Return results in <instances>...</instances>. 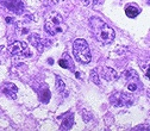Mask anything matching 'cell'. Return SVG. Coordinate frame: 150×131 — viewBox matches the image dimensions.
<instances>
[{
	"label": "cell",
	"instance_id": "cell-10",
	"mask_svg": "<svg viewBox=\"0 0 150 131\" xmlns=\"http://www.w3.org/2000/svg\"><path fill=\"white\" fill-rule=\"evenodd\" d=\"M30 42L31 44H32L34 47H36L38 49V51H42L43 50V45H42V42H43V39L41 38V36H38L36 34H32V35H30Z\"/></svg>",
	"mask_w": 150,
	"mask_h": 131
},
{
	"label": "cell",
	"instance_id": "cell-9",
	"mask_svg": "<svg viewBox=\"0 0 150 131\" xmlns=\"http://www.w3.org/2000/svg\"><path fill=\"white\" fill-rule=\"evenodd\" d=\"M73 123H74L73 113H68V114H66V116L63 117V120H62V123H61L60 129H61V130H69V129H72Z\"/></svg>",
	"mask_w": 150,
	"mask_h": 131
},
{
	"label": "cell",
	"instance_id": "cell-3",
	"mask_svg": "<svg viewBox=\"0 0 150 131\" xmlns=\"http://www.w3.org/2000/svg\"><path fill=\"white\" fill-rule=\"evenodd\" d=\"M73 51H74V56L75 59L81 62L83 64H87L91 62V50H89V47L88 43L86 42V39L82 38H77L74 41V44H73Z\"/></svg>",
	"mask_w": 150,
	"mask_h": 131
},
{
	"label": "cell",
	"instance_id": "cell-6",
	"mask_svg": "<svg viewBox=\"0 0 150 131\" xmlns=\"http://www.w3.org/2000/svg\"><path fill=\"white\" fill-rule=\"evenodd\" d=\"M122 78L125 80V82L128 84L129 91H136L137 89V82H138V75L133 69H128L123 73Z\"/></svg>",
	"mask_w": 150,
	"mask_h": 131
},
{
	"label": "cell",
	"instance_id": "cell-15",
	"mask_svg": "<svg viewBox=\"0 0 150 131\" xmlns=\"http://www.w3.org/2000/svg\"><path fill=\"white\" fill-rule=\"evenodd\" d=\"M56 87H57V91H59L60 93L65 91V82H63V81H62L60 78L56 79Z\"/></svg>",
	"mask_w": 150,
	"mask_h": 131
},
{
	"label": "cell",
	"instance_id": "cell-13",
	"mask_svg": "<svg viewBox=\"0 0 150 131\" xmlns=\"http://www.w3.org/2000/svg\"><path fill=\"white\" fill-rule=\"evenodd\" d=\"M104 0H82L83 5L86 6H89V7H94V6H98L100 4H102Z\"/></svg>",
	"mask_w": 150,
	"mask_h": 131
},
{
	"label": "cell",
	"instance_id": "cell-14",
	"mask_svg": "<svg viewBox=\"0 0 150 131\" xmlns=\"http://www.w3.org/2000/svg\"><path fill=\"white\" fill-rule=\"evenodd\" d=\"M91 80L96 85H100V80H99V75H98L97 70H92L91 72Z\"/></svg>",
	"mask_w": 150,
	"mask_h": 131
},
{
	"label": "cell",
	"instance_id": "cell-5",
	"mask_svg": "<svg viewBox=\"0 0 150 131\" xmlns=\"http://www.w3.org/2000/svg\"><path fill=\"white\" fill-rule=\"evenodd\" d=\"M9 51L14 56H22V57L31 56V51L28 44L25 42H23V41H14L11 45H9Z\"/></svg>",
	"mask_w": 150,
	"mask_h": 131
},
{
	"label": "cell",
	"instance_id": "cell-7",
	"mask_svg": "<svg viewBox=\"0 0 150 131\" xmlns=\"http://www.w3.org/2000/svg\"><path fill=\"white\" fill-rule=\"evenodd\" d=\"M17 92H18V88L15 87V85L11 84V82H6L3 86V93L9 97L10 99H15L17 98Z\"/></svg>",
	"mask_w": 150,
	"mask_h": 131
},
{
	"label": "cell",
	"instance_id": "cell-4",
	"mask_svg": "<svg viewBox=\"0 0 150 131\" xmlns=\"http://www.w3.org/2000/svg\"><path fill=\"white\" fill-rule=\"evenodd\" d=\"M110 101L116 107H124V106L132 105L133 97L131 94H126L124 92H114L110 97Z\"/></svg>",
	"mask_w": 150,
	"mask_h": 131
},
{
	"label": "cell",
	"instance_id": "cell-8",
	"mask_svg": "<svg viewBox=\"0 0 150 131\" xmlns=\"http://www.w3.org/2000/svg\"><path fill=\"white\" fill-rule=\"evenodd\" d=\"M102 78L106 81H114L118 79V74L113 68L105 67V68H102Z\"/></svg>",
	"mask_w": 150,
	"mask_h": 131
},
{
	"label": "cell",
	"instance_id": "cell-1",
	"mask_svg": "<svg viewBox=\"0 0 150 131\" xmlns=\"http://www.w3.org/2000/svg\"><path fill=\"white\" fill-rule=\"evenodd\" d=\"M89 26L94 37L101 44H110L116 37L114 30L98 17H92L89 19Z\"/></svg>",
	"mask_w": 150,
	"mask_h": 131
},
{
	"label": "cell",
	"instance_id": "cell-2",
	"mask_svg": "<svg viewBox=\"0 0 150 131\" xmlns=\"http://www.w3.org/2000/svg\"><path fill=\"white\" fill-rule=\"evenodd\" d=\"M44 29L48 32L49 35L55 36L60 34V32H63L67 29V24L63 20L62 16L57 12H51L50 14L46 16L45 18V24H44Z\"/></svg>",
	"mask_w": 150,
	"mask_h": 131
},
{
	"label": "cell",
	"instance_id": "cell-12",
	"mask_svg": "<svg viewBox=\"0 0 150 131\" xmlns=\"http://www.w3.org/2000/svg\"><path fill=\"white\" fill-rule=\"evenodd\" d=\"M59 64L61 66L62 68H66V69H68L69 66H70V67H72V69H73V63L70 62V57H69L67 54L63 55V59H60Z\"/></svg>",
	"mask_w": 150,
	"mask_h": 131
},
{
	"label": "cell",
	"instance_id": "cell-11",
	"mask_svg": "<svg viewBox=\"0 0 150 131\" xmlns=\"http://www.w3.org/2000/svg\"><path fill=\"white\" fill-rule=\"evenodd\" d=\"M139 12H141V10L135 5H129V6L125 7V13H126V16H128L129 18L137 17V16L139 14Z\"/></svg>",
	"mask_w": 150,
	"mask_h": 131
}]
</instances>
